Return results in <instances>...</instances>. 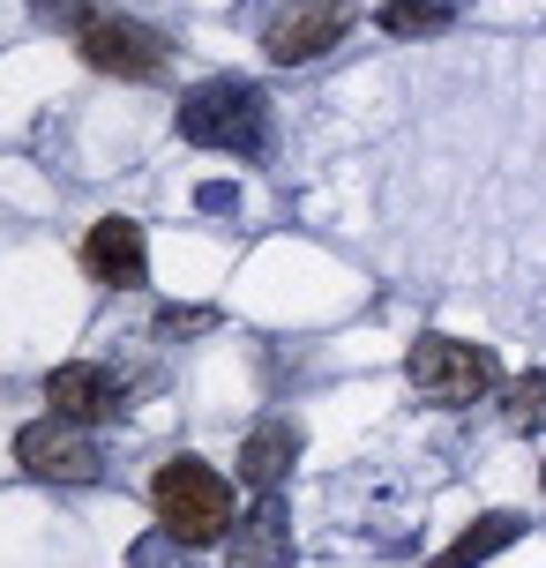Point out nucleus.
I'll return each mask as SVG.
<instances>
[{
  "mask_svg": "<svg viewBox=\"0 0 546 568\" xmlns=\"http://www.w3.org/2000/svg\"><path fill=\"white\" fill-rule=\"evenodd\" d=\"M150 509L165 524V539L173 546H218L232 539V479L218 464H202V456H165L158 471H150Z\"/></svg>",
  "mask_w": 546,
  "mask_h": 568,
  "instance_id": "1",
  "label": "nucleus"
},
{
  "mask_svg": "<svg viewBox=\"0 0 546 568\" xmlns=\"http://www.w3.org/2000/svg\"><path fill=\"white\" fill-rule=\"evenodd\" d=\"M180 135L195 150H225V158H262L270 142V105L247 75H210L180 98Z\"/></svg>",
  "mask_w": 546,
  "mask_h": 568,
  "instance_id": "2",
  "label": "nucleus"
},
{
  "mask_svg": "<svg viewBox=\"0 0 546 568\" xmlns=\"http://www.w3.org/2000/svg\"><path fill=\"white\" fill-rule=\"evenodd\" d=\"M404 382H412V397L434 404V412H464V404H479L487 389H502V359H494L487 344H464V337H419L404 352Z\"/></svg>",
  "mask_w": 546,
  "mask_h": 568,
  "instance_id": "3",
  "label": "nucleus"
},
{
  "mask_svg": "<svg viewBox=\"0 0 546 568\" xmlns=\"http://www.w3.org/2000/svg\"><path fill=\"white\" fill-rule=\"evenodd\" d=\"M16 464H23L30 479H53V486H90L98 471H105L98 442H90L75 419H53V412L16 434Z\"/></svg>",
  "mask_w": 546,
  "mask_h": 568,
  "instance_id": "4",
  "label": "nucleus"
},
{
  "mask_svg": "<svg viewBox=\"0 0 546 568\" xmlns=\"http://www.w3.org/2000/svg\"><path fill=\"white\" fill-rule=\"evenodd\" d=\"M352 23H360L352 0H292L285 16L262 30V53L277 60V68H307V60H322L330 45H345Z\"/></svg>",
  "mask_w": 546,
  "mask_h": 568,
  "instance_id": "5",
  "label": "nucleus"
},
{
  "mask_svg": "<svg viewBox=\"0 0 546 568\" xmlns=\"http://www.w3.org/2000/svg\"><path fill=\"white\" fill-rule=\"evenodd\" d=\"M75 53L98 68V75H120V83H158L165 75V38L135 16H98V23L75 38Z\"/></svg>",
  "mask_w": 546,
  "mask_h": 568,
  "instance_id": "6",
  "label": "nucleus"
},
{
  "mask_svg": "<svg viewBox=\"0 0 546 568\" xmlns=\"http://www.w3.org/2000/svg\"><path fill=\"white\" fill-rule=\"evenodd\" d=\"M46 404H53V419L105 426V419L128 412V382L113 367H98V359H68V367L46 374Z\"/></svg>",
  "mask_w": 546,
  "mask_h": 568,
  "instance_id": "7",
  "label": "nucleus"
},
{
  "mask_svg": "<svg viewBox=\"0 0 546 568\" xmlns=\"http://www.w3.org/2000/svg\"><path fill=\"white\" fill-rule=\"evenodd\" d=\"M83 270L90 284H105V292H135L150 277V247H143V225L135 217H98L83 232Z\"/></svg>",
  "mask_w": 546,
  "mask_h": 568,
  "instance_id": "8",
  "label": "nucleus"
},
{
  "mask_svg": "<svg viewBox=\"0 0 546 568\" xmlns=\"http://www.w3.org/2000/svg\"><path fill=\"white\" fill-rule=\"evenodd\" d=\"M292 561V524H285V501L262 494L255 509L232 524V546H225V568H285Z\"/></svg>",
  "mask_w": 546,
  "mask_h": 568,
  "instance_id": "9",
  "label": "nucleus"
},
{
  "mask_svg": "<svg viewBox=\"0 0 546 568\" xmlns=\"http://www.w3.org/2000/svg\"><path fill=\"white\" fill-rule=\"evenodd\" d=\"M292 456H300V426L292 419H262L247 442H240V479L255 486V494H277L292 471Z\"/></svg>",
  "mask_w": 546,
  "mask_h": 568,
  "instance_id": "10",
  "label": "nucleus"
},
{
  "mask_svg": "<svg viewBox=\"0 0 546 568\" xmlns=\"http://www.w3.org/2000/svg\"><path fill=\"white\" fill-rule=\"evenodd\" d=\"M524 539V516H509V509H494V516H479V524H464L457 539L442 546L427 568H487L502 546H517Z\"/></svg>",
  "mask_w": 546,
  "mask_h": 568,
  "instance_id": "11",
  "label": "nucleus"
},
{
  "mask_svg": "<svg viewBox=\"0 0 546 568\" xmlns=\"http://www.w3.org/2000/svg\"><path fill=\"white\" fill-rule=\"evenodd\" d=\"M502 426H509V434H539L546 426V367L517 374V382L502 389Z\"/></svg>",
  "mask_w": 546,
  "mask_h": 568,
  "instance_id": "12",
  "label": "nucleus"
},
{
  "mask_svg": "<svg viewBox=\"0 0 546 568\" xmlns=\"http://www.w3.org/2000/svg\"><path fill=\"white\" fill-rule=\"evenodd\" d=\"M449 23H457V0H390L382 8L390 38H427V30H449Z\"/></svg>",
  "mask_w": 546,
  "mask_h": 568,
  "instance_id": "13",
  "label": "nucleus"
},
{
  "mask_svg": "<svg viewBox=\"0 0 546 568\" xmlns=\"http://www.w3.org/2000/svg\"><path fill=\"white\" fill-rule=\"evenodd\" d=\"M38 16H46V23H68L75 38H83V30L98 23L105 8H98V0H38Z\"/></svg>",
  "mask_w": 546,
  "mask_h": 568,
  "instance_id": "14",
  "label": "nucleus"
},
{
  "mask_svg": "<svg viewBox=\"0 0 546 568\" xmlns=\"http://www.w3.org/2000/svg\"><path fill=\"white\" fill-rule=\"evenodd\" d=\"M158 329H165V337H188V329H210V314H173V307H165Z\"/></svg>",
  "mask_w": 546,
  "mask_h": 568,
  "instance_id": "15",
  "label": "nucleus"
},
{
  "mask_svg": "<svg viewBox=\"0 0 546 568\" xmlns=\"http://www.w3.org/2000/svg\"><path fill=\"white\" fill-rule=\"evenodd\" d=\"M539 486H546V471H539Z\"/></svg>",
  "mask_w": 546,
  "mask_h": 568,
  "instance_id": "16",
  "label": "nucleus"
}]
</instances>
